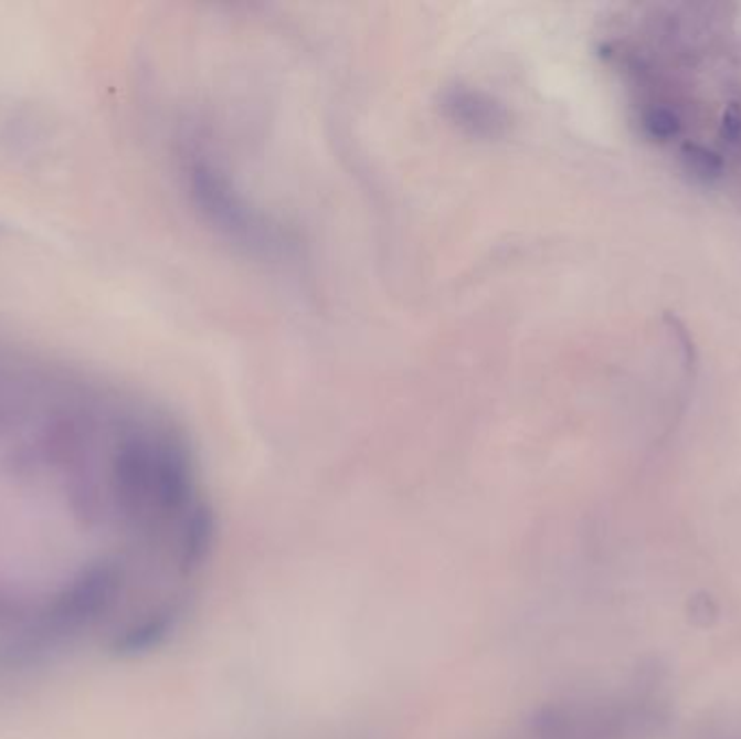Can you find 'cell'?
<instances>
[{
	"mask_svg": "<svg viewBox=\"0 0 741 739\" xmlns=\"http://www.w3.org/2000/svg\"><path fill=\"white\" fill-rule=\"evenodd\" d=\"M187 173L195 202L211 218L213 224L226 228L232 236L254 245H265L274 241V228L263 222V215L245 202L243 193L232 187L229 176L213 161L195 155L189 161Z\"/></svg>",
	"mask_w": 741,
	"mask_h": 739,
	"instance_id": "obj_1",
	"label": "cell"
},
{
	"mask_svg": "<svg viewBox=\"0 0 741 739\" xmlns=\"http://www.w3.org/2000/svg\"><path fill=\"white\" fill-rule=\"evenodd\" d=\"M445 112L452 122L473 135H497L506 126V112L486 92L456 85L445 94Z\"/></svg>",
	"mask_w": 741,
	"mask_h": 739,
	"instance_id": "obj_2",
	"label": "cell"
},
{
	"mask_svg": "<svg viewBox=\"0 0 741 739\" xmlns=\"http://www.w3.org/2000/svg\"><path fill=\"white\" fill-rule=\"evenodd\" d=\"M679 155H681L685 171L691 173L698 180L711 182V180H718L724 173V159L716 150H711L702 144L687 141L681 146Z\"/></svg>",
	"mask_w": 741,
	"mask_h": 739,
	"instance_id": "obj_3",
	"label": "cell"
},
{
	"mask_svg": "<svg viewBox=\"0 0 741 739\" xmlns=\"http://www.w3.org/2000/svg\"><path fill=\"white\" fill-rule=\"evenodd\" d=\"M642 128L648 137L670 141L681 133V117L668 107H650L642 114Z\"/></svg>",
	"mask_w": 741,
	"mask_h": 739,
	"instance_id": "obj_4",
	"label": "cell"
},
{
	"mask_svg": "<svg viewBox=\"0 0 741 739\" xmlns=\"http://www.w3.org/2000/svg\"><path fill=\"white\" fill-rule=\"evenodd\" d=\"M720 133L727 141L738 144L741 139V107L738 103H731L724 114H722V122H720Z\"/></svg>",
	"mask_w": 741,
	"mask_h": 739,
	"instance_id": "obj_5",
	"label": "cell"
}]
</instances>
